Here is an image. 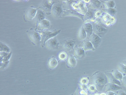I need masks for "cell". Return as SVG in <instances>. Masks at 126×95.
Returning <instances> with one entry per match:
<instances>
[{"mask_svg": "<svg viewBox=\"0 0 126 95\" xmlns=\"http://www.w3.org/2000/svg\"><path fill=\"white\" fill-rule=\"evenodd\" d=\"M92 79L96 90L98 92L102 91L108 82L105 74L100 71L95 73L93 76Z\"/></svg>", "mask_w": 126, "mask_h": 95, "instance_id": "cell-1", "label": "cell"}, {"mask_svg": "<svg viewBox=\"0 0 126 95\" xmlns=\"http://www.w3.org/2000/svg\"><path fill=\"white\" fill-rule=\"evenodd\" d=\"M36 31L39 33L41 36V44L43 47L45 45V43L47 41L55 37L59 34L61 30H55L52 31Z\"/></svg>", "mask_w": 126, "mask_h": 95, "instance_id": "cell-2", "label": "cell"}, {"mask_svg": "<svg viewBox=\"0 0 126 95\" xmlns=\"http://www.w3.org/2000/svg\"><path fill=\"white\" fill-rule=\"evenodd\" d=\"M71 6L73 9L83 15H85L88 12L86 3L84 0H79L77 3H73Z\"/></svg>", "mask_w": 126, "mask_h": 95, "instance_id": "cell-3", "label": "cell"}, {"mask_svg": "<svg viewBox=\"0 0 126 95\" xmlns=\"http://www.w3.org/2000/svg\"><path fill=\"white\" fill-rule=\"evenodd\" d=\"M27 32L33 44L37 45L41 44V37L38 32L31 28Z\"/></svg>", "mask_w": 126, "mask_h": 95, "instance_id": "cell-4", "label": "cell"}, {"mask_svg": "<svg viewBox=\"0 0 126 95\" xmlns=\"http://www.w3.org/2000/svg\"><path fill=\"white\" fill-rule=\"evenodd\" d=\"M55 2L51 0H44L40 3L39 9H40L47 15L51 14L52 7Z\"/></svg>", "mask_w": 126, "mask_h": 95, "instance_id": "cell-5", "label": "cell"}, {"mask_svg": "<svg viewBox=\"0 0 126 95\" xmlns=\"http://www.w3.org/2000/svg\"><path fill=\"white\" fill-rule=\"evenodd\" d=\"M63 12L61 3L59 2L54 4L52 7L51 12L54 17L57 18L59 17Z\"/></svg>", "mask_w": 126, "mask_h": 95, "instance_id": "cell-6", "label": "cell"}, {"mask_svg": "<svg viewBox=\"0 0 126 95\" xmlns=\"http://www.w3.org/2000/svg\"><path fill=\"white\" fill-rule=\"evenodd\" d=\"M45 44L47 47L50 50H56L59 48V43L55 37L48 40Z\"/></svg>", "mask_w": 126, "mask_h": 95, "instance_id": "cell-7", "label": "cell"}, {"mask_svg": "<svg viewBox=\"0 0 126 95\" xmlns=\"http://www.w3.org/2000/svg\"><path fill=\"white\" fill-rule=\"evenodd\" d=\"M38 8L35 9L31 6L25 11L24 15V19L26 21L32 20L36 16V11Z\"/></svg>", "mask_w": 126, "mask_h": 95, "instance_id": "cell-8", "label": "cell"}, {"mask_svg": "<svg viewBox=\"0 0 126 95\" xmlns=\"http://www.w3.org/2000/svg\"><path fill=\"white\" fill-rule=\"evenodd\" d=\"M93 33L100 38L106 33L107 29L103 26L98 24H95L93 26Z\"/></svg>", "mask_w": 126, "mask_h": 95, "instance_id": "cell-9", "label": "cell"}, {"mask_svg": "<svg viewBox=\"0 0 126 95\" xmlns=\"http://www.w3.org/2000/svg\"><path fill=\"white\" fill-rule=\"evenodd\" d=\"M90 39V41L94 48H97L99 46L101 41V38L94 33L91 36Z\"/></svg>", "mask_w": 126, "mask_h": 95, "instance_id": "cell-10", "label": "cell"}, {"mask_svg": "<svg viewBox=\"0 0 126 95\" xmlns=\"http://www.w3.org/2000/svg\"><path fill=\"white\" fill-rule=\"evenodd\" d=\"M63 15L77 16L81 18L83 21L84 20V15L80 14L73 9H68L63 11Z\"/></svg>", "mask_w": 126, "mask_h": 95, "instance_id": "cell-11", "label": "cell"}, {"mask_svg": "<svg viewBox=\"0 0 126 95\" xmlns=\"http://www.w3.org/2000/svg\"><path fill=\"white\" fill-rule=\"evenodd\" d=\"M51 26L52 25L48 20L44 19L39 23L36 30L39 31H43V29L50 28Z\"/></svg>", "mask_w": 126, "mask_h": 95, "instance_id": "cell-12", "label": "cell"}, {"mask_svg": "<svg viewBox=\"0 0 126 95\" xmlns=\"http://www.w3.org/2000/svg\"><path fill=\"white\" fill-rule=\"evenodd\" d=\"M75 41L71 39L66 40L63 44V47L66 50L69 51L73 49L75 44Z\"/></svg>", "mask_w": 126, "mask_h": 95, "instance_id": "cell-13", "label": "cell"}, {"mask_svg": "<svg viewBox=\"0 0 126 95\" xmlns=\"http://www.w3.org/2000/svg\"><path fill=\"white\" fill-rule=\"evenodd\" d=\"M105 87V91L106 92L109 91L114 92L122 89V87L120 86L109 82L106 85Z\"/></svg>", "mask_w": 126, "mask_h": 95, "instance_id": "cell-14", "label": "cell"}, {"mask_svg": "<svg viewBox=\"0 0 126 95\" xmlns=\"http://www.w3.org/2000/svg\"><path fill=\"white\" fill-rule=\"evenodd\" d=\"M44 12L41 9H38L36 15V26L37 28L39 23L43 20L45 19V15Z\"/></svg>", "mask_w": 126, "mask_h": 95, "instance_id": "cell-15", "label": "cell"}, {"mask_svg": "<svg viewBox=\"0 0 126 95\" xmlns=\"http://www.w3.org/2000/svg\"><path fill=\"white\" fill-rule=\"evenodd\" d=\"M105 73L107 77L109 83L115 84L121 86L120 82L114 77L112 73L106 72H105Z\"/></svg>", "mask_w": 126, "mask_h": 95, "instance_id": "cell-16", "label": "cell"}, {"mask_svg": "<svg viewBox=\"0 0 126 95\" xmlns=\"http://www.w3.org/2000/svg\"><path fill=\"white\" fill-rule=\"evenodd\" d=\"M84 28L86 33L87 38H90L93 33V27L92 25L89 23H84L83 25Z\"/></svg>", "mask_w": 126, "mask_h": 95, "instance_id": "cell-17", "label": "cell"}, {"mask_svg": "<svg viewBox=\"0 0 126 95\" xmlns=\"http://www.w3.org/2000/svg\"><path fill=\"white\" fill-rule=\"evenodd\" d=\"M74 54L78 58H81L85 56V54L84 50L82 48L78 47L76 48L74 50Z\"/></svg>", "mask_w": 126, "mask_h": 95, "instance_id": "cell-18", "label": "cell"}, {"mask_svg": "<svg viewBox=\"0 0 126 95\" xmlns=\"http://www.w3.org/2000/svg\"><path fill=\"white\" fill-rule=\"evenodd\" d=\"M67 63L68 66L71 68L75 67L77 64V61L74 57L72 55H69L68 56Z\"/></svg>", "mask_w": 126, "mask_h": 95, "instance_id": "cell-19", "label": "cell"}, {"mask_svg": "<svg viewBox=\"0 0 126 95\" xmlns=\"http://www.w3.org/2000/svg\"><path fill=\"white\" fill-rule=\"evenodd\" d=\"M87 37L86 32L84 28L83 25L80 28L78 34V38L79 40L84 39Z\"/></svg>", "mask_w": 126, "mask_h": 95, "instance_id": "cell-20", "label": "cell"}, {"mask_svg": "<svg viewBox=\"0 0 126 95\" xmlns=\"http://www.w3.org/2000/svg\"><path fill=\"white\" fill-rule=\"evenodd\" d=\"M89 6L93 9H97L100 8L101 3L98 0H92L90 2Z\"/></svg>", "mask_w": 126, "mask_h": 95, "instance_id": "cell-21", "label": "cell"}, {"mask_svg": "<svg viewBox=\"0 0 126 95\" xmlns=\"http://www.w3.org/2000/svg\"><path fill=\"white\" fill-rule=\"evenodd\" d=\"M82 47L84 50H94V49L92 44L89 41L84 42L82 44Z\"/></svg>", "mask_w": 126, "mask_h": 95, "instance_id": "cell-22", "label": "cell"}, {"mask_svg": "<svg viewBox=\"0 0 126 95\" xmlns=\"http://www.w3.org/2000/svg\"><path fill=\"white\" fill-rule=\"evenodd\" d=\"M58 63L55 58L52 57L50 59L48 62L49 67L51 69H53L55 68L57 66Z\"/></svg>", "mask_w": 126, "mask_h": 95, "instance_id": "cell-23", "label": "cell"}, {"mask_svg": "<svg viewBox=\"0 0 126 95\" xmlns=\"http://www.w3.org/2000/svg\"><path fill=\"white\" fill-rule=\"evenodd\" d=\"M112 73L114 77L119 81H122L123 76L122 74L118 70L115 69L113 70Z\"/></svg>", "mask_w": 126, "mask_h": 95, "instance_id": "cell-24", "label": "cell"}, {"mask_svg": "<svg viewBox=\"0 0 126 95\" xmlns=\"http://www.w3.org/2000/svg\"><path fill=\"white\" fill-rule=\"evenodd\" d=\"M85 15L84 19H84L85 20V23H88L89 22H93L94 21V20L92 14L91 12L88 11Z\"/></svg>", "mask_w": 126, "mask_h": 95, "instance_id": "cell-25", "label": "cell"}, {"mask_svg": "<svg viewBox=\"0 0 126 95\" xmlns=\"http://www.w3.org/2000/svg\"><path fill=\"white\" fill-rule=\"evenodd\" d=\"M118 70L121 72L126 74V66L122 63L119 64L117 65Z\"/></svg>", "mask_w": 126, "mask_h": 95, "instance_id": "cell-26", "label": "cell"}, {"mask_svg": "<svg viewBox=\"0 0 126 95\" xmlns=\"http://www.w3.org/2000/svg\"><path fill=\"white\" fill-rule=\"evenodd\" d=\"M0 51L1 50L3 52H8L9 49L8 47L5 44L2 42H0Z\"/></svg>", "mask_w": 126, "mask_h": 95, "instance_id": "cell-27", "label": "cell"}, {"mask_svg": "<svg viewBox=\"0 0 126 95\" xmlns=\"http://www.w3.org/2000/svg\"><path fill=\"white\" fill-rule=\"evenodd\" d=\"M67 57V54L65 52H62L59 55V57L61 60L65 59Z\"/></svg>", "mask_w": 126, "mask_h": 95, "instance_id": "cell-28", "label": "cell"}, {"mask_svg": "<svg viewBox=\"0 0 126 95\" xmlns=\"http://www.w3.org/2000/svg\"><path fill=\"white\" fill-rule=\"evenodd\" d=\"M105 6L107 7H112L114 5V3L112 1H110L105 2Z\"/></svg>", "mask_w": 126, "mask_h": 95, "instance_id": "cell-29", "label": "cell"}, {"mask_svg": "<svg viewBox=\"0 0 126 95\" xmlns=\"http://www.w3.org/2000/svg\"><path fill=\"white\" fill-rule=\"evenodd\" d=\"M104 10L109 14L112 15L114 14L115 12V11L114 9L111 8L104 9Z\"/></svg>", "mask_w": 126, "mask_h": 95, "instance_id": "cell-30", "label": "cell"}, {"mask_svg": "<svg viewBox=\"0 0 126 95\" xmlns=\"http://www.w3.org/2000/svg\"><path fill=\"white\" fill-rule=\"evenodd\" d=\"M88 80L86 78L83 77L81 79L80 83L82 84L86 85L88 83Z\"/></svg>", "mask_w": 126, "mask_h": 95, "instance_id": "cell-31", "label": "cell"}, {"mask_svg": "<svg viewBox=\"0 0 126 95\" xmlns=\"http://www.w3.org/2000/svg\"><path fill=\"white\" fill-rule=\"evenodd\" d=\"M102 12L100 10H97L96 11L94 14V18H97L99 17L101 15Z\"/></svg>", "mask_w": 126, "mask_h": 95, "instance_id": "cell-32", "label": "cell"}, {"mask_svg": "<svg viewBox=\"0 0 126 95\" xmlns=\"http://www.w3.org/2000/svg\"><path fill=\"white\" fill-rule=\"evenodd\" d=\"M89 90L91 92H94L96 90L95 86L93 84H91L89 86Z\"/></svg>", "mask_w": 126, "mask_h": 95, "instance_id": "cell-33", "label": "cell"}, {"mask_svg": "<svg viewBox=\"0 0 126 95\" xmlns=\"http://www.w3.org/2000/svg\"><path fill=\"white\" fill-rule=\"evenodd\" d=\"M122 81L123 85L126 87V74L123 76Z\"/></svg>", "mask_w": 126, "mask_h": 95, "instance_id": "cell-34", "label": "cell"}, {"mask_svg": "<svg viewBox=\"0 0 126 95\" xmlns=\"http://www.w3.org/2000/svg\"><path fill=\"white\" fill-rule=\"evenodd\" d=\"M80 87L82 90L84 91H87L88 89L87 86L85 84H82L80 85Z\"/></svg>", "mask_w": 126, "mask_h": 95, "instance_id": "cell-35", "label": "cell"}, {"mask_svg": "<svg viewBox=\"0 0 126 95\" xmlns=\"http://www.w3.org/2000/svg\"><path fill=\"white\" fill-rule=\"evenodd\" d=\"M117 91V95H126V93L122 89L119 90Z\"/></svg>", "mask_w": 126, "mask_h": 95, "instance_id": "cell-36", "label": "cell"}, {"mask_svg": "<svg viewBox=\"0 0 126 95\" xmlns=\"http://www.w3.org/2000/svg\"><path fill=\"white\" fill-rule=\"evenodd\" d=\"M115 93L112 91H108L106 92L107 95H114Z\"/></svg>", "mask_w": 126, "mask_h": 95, "instance_id": "cell-37", "label": "cell"}, {"mask_svg": "<svg viewBox=\"0 0 126 95\" xmlns=\"http://www.w3.org/2000/svg\"><path fill=\"white\" fill-rule=\"evenodd\" d=\"M122 63L124 64L126 66V60L122 61Z\"/></svg>", "mask_w": 126, "mask_h": 95, "instance_id": "cell-38", "label": "cell"}, {"mask_svg": "<svg viewBox=\"0 0 126 95\" xmlns=\"http://www.w3.org/2000/svg\"><path fill=\"white\" fill-rule=\"evenodd\" d=\"M84 2L85 3H88L90 2V0H84Z\"/></svg>", "mask_w": 126, "mask_h": 95, "instance_id": "cell-39", "label": "cell"}, {"mask_svg": "<svg viewBox=\"0 0 126 95\" xmlns=\"http://www.w3.org/2000/svg\"><path fill=\"white\" fill-rule=\"evenodd\" d=\"M85 95H92L91 94H88L87 92H86Z\"/></svg>", "mask_w": 126, "mask_h": 95, "instance_id": "cell-40", "label": "cell"}, {"mask_svg": "<svg viewBox=\"0 0 126 95\" xmlns=\"http://www.w3.org/2000/svg\"><path fill=\"white\" fill-rule=\"evenodd\" d=\"M100 95H107L106 94L102 93L100 94Z\"/></svg>", "mask_w": 126, "mask_h": 95, "instance_id": "cell-41", "label": "cell"}, {"mask_svg": "<svg viewBox=\"0 0 126 95\" xmlns=\"http://www.w3.org/2000/svg\"><path fill=\"white\" fill-rule=\"evenodd\" d=\"M93 95H100V94H97V93H96V94H94Z\"/></svg>", "mask_w": 126, "mask_h": 95, "instance_id": "cell-42", "label": "cell"}, {"mask_svg": "<svg viewBox=\"0 0 126 95\" xmlns=\"http://www.w3.org/2000/svg\"><path fill=\"white\" fill-rule=\"evenodd\" d=\"M114 95H117V94L115 93Z\"/></svg>", "mask_w": 126, "mask_h": 95, "instance_id": "cell-43", "label": "cell"}]
</instances>
